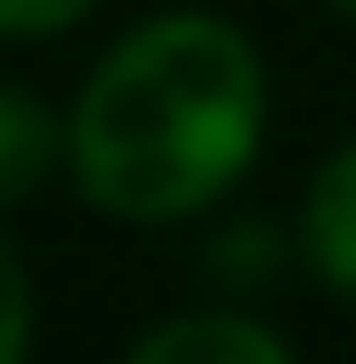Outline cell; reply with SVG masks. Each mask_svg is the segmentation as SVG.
<instances>
[{
  "instance_id": "obj_7",
  "label": "cell",
  "mask_w": 356,
  "mask_h": 364,
  "mask_svg": "<svg viewBox=\"0 0 356 364\" xmlns=\"http://www.w3.org/2000/svg\"><path fill=\"white\" fill-rule=\"evenodd\" d=\"M332 9H340V16H356V0H332Z\"/></svg>"
},
{
  "instance_id": "obj_2",
  "label": "cell",
  "mask_w": 356,
  "mask_h": 364,
  "mask_svg": "<svg viewBox=\"0 0 356 364\" xmlns=\"http://www.w3.org/2000/svg\"><path fill=\"white\" fill-rule=\"evenodd\" d=\"M130 364H291V348L251 316H178L146 332Z\"/></svg>"
},
{
  "instance_id": "obj_4",
  "label": "cell",
  "mask_w": 356,
  "mask_h": 364,
  "mask_svg": "<svg viewBox=\"0 0 356 364\" xmlns=\"http://www.w3.org/2000/svg\"><path fill=\"white\" fill-rule=\"evenodd\" d=\"M57 162H73V130L33 90L0 81V203H25Z\"/></svg>"
},
{
  "instance_id": "obj_6",
  "label": "cell",
  "mask_w": 356,
  "mask_h": 364,
  "mask_svg": "<svg viewBox=\"0 0 356 364\" xmlns=\"http://www.w3.org/2000/svg\"><path fill=\"white\" fill-rule=\"evenodd\" d=\"M97 0H0V33L9 41H49V33H65L81 25Z\"/></svg>"
},
{
  "instance_id": "obj_3",
  "label": "cell",
  "mask_w": 356,
  "mask_h": 364,
  "mask_svg": "<svg viewBox=\"0 0 356 364\" xmlns=\"http://www.w3.org/2000/svg\"><path fill=\"white\" fill-rule=\"evenodd\" d=\"M300 235H308V259H316V275H324L332 291L356 299V138L316 170V178H308Z\"/></svg>"
},
{
  "instance_id": "obj_5",
  "label": "cell",
  "mask_w": 356,
  "mask_h": 364,
  "mask_svg": "<svg viewBox=\"0 0 356 364\" xmlns=\"http://www.w3.org/2000/svg\"><path fill=\"white\" fill-rule=\"evenodd\" d=\"M33 356V284H25V259L0 243V364H25Z\"/></svg>"
},
{
  "instance_id": "obj_1",
  "label": "cell",
  "mask_w": 356,
  "mask_h": 364,
  "mask_svg": "<svg viewBox=\"0 0 356 364\" xmlns=\"http://www.w3.org/2000/svg\"><path fill=\"white\" fill-rule=\"evenodd\" d=\"M73 178L106 219L171 227L211 210L267 138V65L227 16L178 9L122 33L73 97Z\"/></svg>"
}]
</instances>
